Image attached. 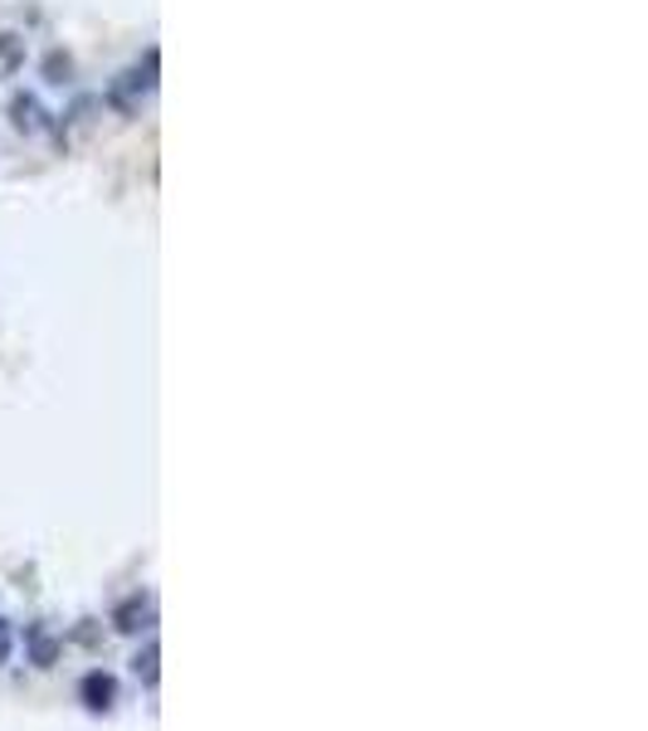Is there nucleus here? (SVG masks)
<instances>
[{
    "label": "nucleus",
    "instance_id": "obj_1",
    "mask_svg": "<svg viewBox=\"0 0 648 731\" xmlns=\"http://www.w3.org/2000/svg\"><path fill=\"white\" fill-rule=\"evenodd\" d=\"M79 698L89 712H113V702H117V678L113 673H103V668H93V673H83L79 682Z\"/></svg>",
    "mask_w": 648,
    "mask_h": 731
},
{
    "label": "nucleus",
    "instance_id": "obj_2",
    "mask_svg": "<svg viewBox=\"0 0 648 731\" xmlns=\"http://www.w3.org/2000/svg\"><path fill=\"white\" fill-rule=\"evenodd\" d=\"M152 619H156V605H152V600H142V595L117 609V629H122V634H137V629L152 625Z\"/></svg>",
    "mask_w": 648,
    "mask_h": 731
},
{
    "label": "nucleus",
    "instance_id": "obj_3",
    "mask_svg": "<svg viewBox=\"0 0 648 731\" xmlns=\"http://www.w3.org/2000/svg\"><path fill=\"white\" fill-rule=\"evenodd\" d=\"M10 117H16V127L20 132H40L44 127V107H40V97H16V103H10Z\"/></svg>",
    "mask_w": 648,
    "mask_h": 731
},
{
    "label": "nucleus",
    "instance_id": "obj_4",
    "mask_svg": "<svg viewBox=\"0 0 648 731\" xmlns=\"http://www.w3.org/2000/svg\"><path fill=\"white\" fill-rule=\"evenodd\" d=\"M24 69V40L20 34H0V79H16Z\"/></svg>",
    "mask_w": 648,
    "mask_h": 731
},
{
    "label": "nucleus",
    "instance_id": "obj_5",
    "mask_svg": "<svg viewBox=\"0 0 648 731\" xmlns=\"http://www.w3.org/2000/svg\"><path fill=\"white\" fill-rule=\"evenodd\" d=\"M146 89H152V79H146L142 69H132V73H122V83H113V97L117 103H132V97L146 93Z\"/></svg>",
    "mask_w": 648,
    "mask_h": 731
},
{
    "label": "nucleus",
    "instance_id": "obj_6",
    "mask_svg": "<svg viewBox=\"0 0 648 731\" xmlns=\"http://www.w3.org/2000/svg\"><path fill=\"white\" fill-rule=\"evenodd\" d=\"M137 678H146V682H156V644H146V649L137 653Z\"/></svg>",
    "mask_w": 648,
    "mask_h": 731
},
{
    "label": "nucleus",
    "instance_id": "obj_7",
    "mask_svg": "<svg viewBox=\"0 0 648 731\" xmlns=\"http://www.w3.org/2000/svg\"><path fill=\"white\" fill-rule=\"evenodd\" d=\"M10 653H16V629H10V619H0V668L10 663Z\"/></svg>",
    "mask_w": 648,
    "mask_h": 731
},
{
    "label": "nucleus",
    "instance_id": "obj_8",
    "mask_svg": "<svg viewBox=\"0 0 648 731\" xmlns=\"http://www.w3.org/2000/svg\"><path fill=\"white\" fill-rule=\"evenodd\" d=\"M34 658H40V663H54V639H49L44 629L34 634Z\"/></svg>",
    "mask_w": 648,
    "mask_h": 731
}]
</instances>
